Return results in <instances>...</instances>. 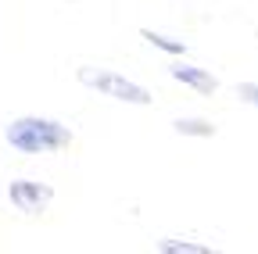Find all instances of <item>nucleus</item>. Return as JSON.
<instances>
[{"label": "nucleus", "instance_id": "nucleus-8", "mask_svg": "<svg viewBox=\"0 0 258 254\" xmlns=\"http://www.w3.org/2000/svg\"><path fill=\"white\" fill-rule=\"evenodd\" d=\"M237 97H240L244 104H254V108H258V82H240V86H237Z\"/></svg>", "mask_w": 258, "mask_h": 254}, {"label": "nucleus", "instance_id": "nucleus-1", "mask_svg": "<svg viewBox=\"0 0 258 254\" xmlns=\"http://www.w3.org/2000/svg\"><path fill=\"white\" fill-rule=\"evenodd\" d=\"M4 136L22 154H50V150H61V147L72 143V129H69V125H61L54 118H36V115L15 118Z\"/></svg>", "mask_w": 258, "mask_h": 254}, {"label": "nucleus", "instance_id": "nucleus-4", "mask_svg": "<svg viewBox=\"0 0 258 254\" xmlns=\"http://www.w3.org/2000/svg\"><path fill=\"white\" fill-rule=\"evenodd\" d=\"M169 75H172L176 82H183V86H194L198 93H215V90H219V79H215L212 72L194 68V65H183V61L169 68Z\"/></svg>", "mask_w": 258, "mask_h": 254}, {"label": "nucleus", "instance_id": "nucleus-3", "mask_svg": "<svg viewBox=\"0 0 258 254\" xmlns=\"http://www.w3.org/2000/svg\"><path fill=\"white\" fill-rule=\"evenodd\" d=\"M8 197H11V204H15L18 211L40 215V211H47V204L54 201V190H50L47 183H36V179H15V183L8 186Z\"/></svg>", "mask_w": 258, "mask_h": 254}, {"label": "nucleus", "instance_id": "nucleus-2", "mask_svg": "<svg viewBox=\"0 0 258 254\" xmlns=\"http://www.w3.org/2000/svg\"><path fill=\"white\" fill-rule=\"evenodd\" d=\"M79 82L97 90V93H104V97H115V101H125V104H151V93L133 82V79H125V75H115V72H104V68H79Z\"/></svg>", "mask_w": 258, "mask_h": 254}, {"label": "nucleus", "instance_id": "nucleus-5", "mask_svg": "<svg viewBox=\"0 0 258 254\" xmlns=\"http://www.w3.org/2000/svg\"><path fill=\"white\" fill-rule=\"evenodd\" d=\"M158 250L161 254H212L208 243H194V240H161Z\"/></svg>", "mask_w": 258, "mask_h": 254}, {"label": "nucleus", "instance_id": "nucleus-7", "mask_svg": "<svg viewBox=\"0 0 258 254\" xmlns=\"http://www.w3.org/2000/svg\"><path fill=\"white\" fill-rule=\"evenodd\" d=\"M151 47H158V50H165V54H186V43L183 40H172V36H161V33H154V29H144L140 33Z\"/></svg>", "mask_w": 258, "mask_h": 254}, {"label": "nucleus", "instance_id": "nucleus-6", "mask_svg": "<svg viewBox=\"0 0 258 254\" xmlns=\"http://www.w3.org/2000/svg\"><path fill=\"white\" fill-rule=\"evenodd\" d=\"M172 129H176L179 136H215V125L205 122V118H179Z\"/></svg>", "mask_w": 258, "mask_h": 254}]
</instances>
